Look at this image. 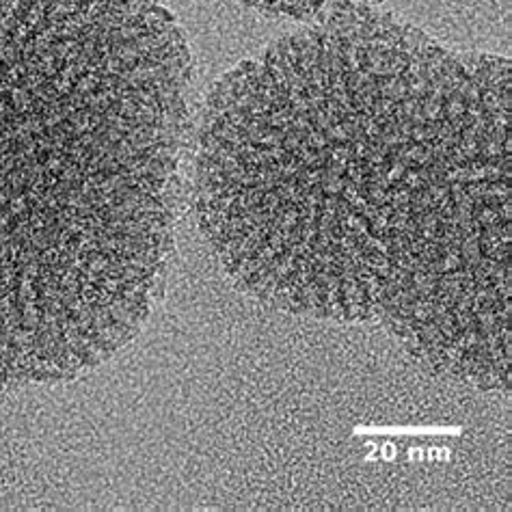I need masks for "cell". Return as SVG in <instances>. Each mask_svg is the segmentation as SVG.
<instances>
[{
	"label": "cell",
	"instance_id": "6da1fadb",
	"mask_svg": "<svg viewBox=\"0 0 512 512\" xmlns=\"http://www.w3.org/2000/svg\"><path fill=\"white\" fill-rule=\"evenodd\" d=\"M197 212L258 296L508 379L506 61L370 7L322 18L214 85Z\"/></svg>",
	"mask_w": 512,
	"mask_h": 512
},
{
	"label": "cell",
	"instance_id": "3957f363",
	"mask_svg": "<svg viewBox=\"0 0 512 512\" xmlns=\"http://www.w3.org/2000/svg\"><path fill=\"white\" fill-rule=\"evenodd\" d=\"M238 3L260 9L271 16H288L296 20H322L333 13L370 7L383 0H238Z\"/></svg>",
	"mask_w": 512,
	"mask_h": 512
},
{
	"label": "cell",
	"instance_id": "7a4b0ae2",
	"mask_svg": "<svg viewBox=\"0 0 512 512\" xmlns=\"http://www.w3.org/2000/svg\"><path fill=\"white\" fill-rule=\"evenodd\" d=\"M188 102L160 0H0V387L98 366L150 314Z\"/></svg>",
	"mask_w": 512,
	"mask_h": 512
}]
</instances>
